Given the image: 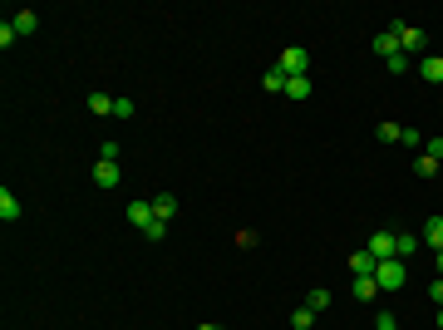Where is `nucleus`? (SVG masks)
I'll return each mask as SVG.
<instances>
[{"mask_svg": "<svg viewBox=\"0 0 443 330\" xmlns=\"http://www.w3.org/2000/svg\"><path fill=\"white\" fill-rule=\"evenodd\" d=\"M404 277H409V266H404L399 256L374 266V281H379V291H399V286H404Z\"/></svg>", "mask_w": 443, "mask_h": 330, "instance_id": "obj_1", "label": "nucleus"}, {"mask_svg": "<svg viewBox=\"0 0 443 330\" xmlns=\"http://www.w3.org/2000/svg\"><path fill=\"white\" fill-rule=\"evenodd\" d=\"M276 69H281L286 79H296V74H310V49H301V44H291L281 60H276Z\"/></svg>", "mask_w": 443, "mask_h": 330, "instance_id": "obj_2", "label": "nucleus"}, {"mask_svg": "<svg viewBox=\"0 0 443 330\" xmlns=\"http://www.w3.org/2000/svg\"><path fill=\"white\" fill-rule=\"evenodd\" d=\"M390 30L399 35V49H404V54H419V49H428V35H424L419 25H404V20H394Z\"/></svg>", "mask_w": 443, "mask_h": 330, "instance_id": "obj_3", "label": "nucleus"}, {"mask_svg": "<svg viewBox=\"0 0 443 330\" xmlns=\"http://www.w3.org/2000/svg\"><path fill=\"white\" fill-rule=\"evenodd\" d=\"M94 183L99 188H119L124 183V168H119V163H108V158H99L94 163Z\"/></svg>", "mask_w": 443, "mask_h": 330, "instance_id": "obj_4", "label": "nucleus"}, {"mask_svg": "<svg viewBox=\"0 0 443 330\" xmlns=\"http://www.w3.org/2000/svg\"><path fill=\"white\" fill-rule=\"evenodd\" d=\"M365 251H369L374 261H394V232H374Z\"/></svg>", "mask_w": 443, "mask_h": 330, "instance_id": "obj_5", "label": "nucleus"}, {"mask_svg": "<svg viewBox=\"0 0 443 330\" xmlns=\"http://www.w3.org/2000/svg\"><path fill=\"white\" fill-rule=\"evenodd\" d=\"M419 237H424V247H428V251H443V217H428Z\"/></svg>", "mask_w": 443, "mask_h": 330, "instance_id": "obj_6", "label": "nucleus"}, {"mask_svg": "<svg viewBox=\"0 0 443 330\" xmlns=\"http://www.w3.org/2000/svg\"><path fill=\"white\" fill-rule=\"evenodd\" d=\"M153 217H158V222H173V217H178V197L173 192H158L153 197Z\"/></svg>", "mask_w": 443, "mask_h": 330, "instance_id": "obj_7", "label": "nucleus"}, {"mask_svg": "<svg viewBox=\"0 0 443 330\" xmlns=\"http://www.w3.org/2000/svg\"><path fill=\"white\" fill-rule=\"evenodd\" d=\"M419 74H424L428 84H443V54H424V60H419Z\"/></svg>", "mask_w": 443, "mask_h": 330, "instance_id": "obj_8", "label": "nucleus"}, {"mask_svg": "<svg viewBox=\"0 0 443 330\" xmlns=\"http://www.w3.org/2000/svg\"><path fill=\"white\" fill-rule=\"evenodd\" d=\"M374 49L384 54V60H394V54H404V49H399V35H394V30H379V35H374Z\"/></svg>", "mask_w": 443, "mask_h": 330, "instance_id": "obj_9", "label": "nucleus"}, {"mask_svg": "<svg viewBox=\"0 0 443 330\" xmlns=\"http://www.w3.org/2000/svg\"><path fill=\"white\" fill-rule=\"evenodd\" d=\"M424 247V237H414V232H394V256L399 261H409V251H419Z\"/></svg>", "mask_w": 443, "mask_h": 330, "instance_id": "obj_10", "label": "nucleus"}, {"mask_svg": "<svg viewBox=\"0 0 443 330\" xmlns=\"http://www.w3.org/2000/svg\"><path fill=\"white\" fill-rule=\"evenodd\" d=\"M0 217H6V222H20V197L10 188H0Z\"/></svg>", "mask_w": 443, "mask_h": 330, "instance_id": "obj_11", "label": "nucleus"}, {"mask_svg": "<svg viewBox=\"0 0 443 330\" xmlns=\"http://www.w3.org/2000/svg\"><path fill=\"white\" fill-rule=\"evenodd\" d=\"M384 291H379V281L374 277H355V301H379Z\"/></svg>", "mask_w": 443, "mask_h": 330, "instance_id": "obj_12", "label": "nucleus"}, {"mask_svg": "<svg viewBox=\"0 0 443 330\" xmlns=\"http://www.w3.org/2000/svg\"><path fill=\"white\" fill-rule=\"evenodd\" d=\"M128 222H133V227L143 232V227L153 222V202H128Z\"/></svg>", "mask_w": 443, "mask_h": 330, "instance_id": "obj_13", "label": "nucleus"}, {"mask_svg": "<svg viewBox=\"0 0 443 330\" xmlns=\"http://www.w3.org/2000/svg\"><path fill=\"white\" fill-rule=\"evenodd\" d=\"M10 25H15V35H35V30H40V15H35V10H15Z\"/></svg>", "mask_w": 443, "mask_h": 330, "instance_id": "obj_14", "label": "nucleus"}, {"mask_svg": "<svg viewBox=\"0 0 443 330\" xmlns=\"http://www.w3.org/2000/svg\"><path fill=\"white\" fill-rule=\"evenodd\" d=\"M286 99H310V74H296V79H286Z\"/></svg>", "mask_w": 443, "mask_h": 330, "instance_id": "obj_15", "label": "nucleus"}, {"mask_svg": "<svg viewBox=\"0 0 443 330\" xmlns=\"http://www.w3.org/2000/svg\"><path fill=\"white\" fill-rule=\"evenodd\" d=\"M414 173H419V178H438V173H443V163L428 158V153H419V158H414Z\"/></svg>", "mask_w": 443, "mask_h": 330, "instance_id": "obj_16", "label": "nucleus"}, {"mask_svg": "<svg viewBox=\"0 0 443 330\" xmlns=\"http://www.w3.org/2000/svg\"><path fill=\"white\" fill-rule=\"evenodd\" d=\"M374 133H379V143H404V124H394V119H384Z\"/></svg>", "mask_w": 443, "mask_h": 330, "instance_id": "obj_17", "label": "nucleus"}, {"mask_svg": "<svg viewBox=\"0 0 443 330\" xmlns=\"http://www.w3.org/2000/svg\"><path fill=\"white\" fill-rule=\"evenodd\" d=\"M374 266H379V261H374L369 251H355V256H350V271H355V277H374Z\"/></svg>", "mask_w": 443, "mask_h": 330, "instance_id": "obj_18", "label": "nucleus"}, {"mask_svg": "<svg viewBox=\"0 0 443 330\" xmlns=\"http://www.w3.org/2000/svg\"><path fill=\"white\" fill-rule=\"evenodd\" d=\"M89 114H114V99H108V94H89Z\"/></svg>", "mask_w": 443, "mask_h": 330, "instance_id": "obj_19", "label": "nucleus"}, {"mask_svg": "<svg viewBox=\"0 0 443 330\" xmlns=\"http://www.w3.org/2000/svg\"><path fill=\"white\" fill-rule=\"evenodd\" d=\"M306 306H310L315 315H320V311H330V291H310V296H306Z\"/></svg>", "mask_w": 443, "mask_h": 330, "instance_id": "obj_20", "label": "nucleus"}, {"mask_svg": "<svg viewBox=\"0 0 443 330\" xmlns=\"http://www.w3.org/2000/svg\"><path fill=\"white\" fill-rule=\"evenodd\" d=\"M291 325H296V330H310V325H315V311H310V306H301V311L291 315Z\"/></svg>", "mask_w": 443, "mask_h": 330, "instance_id": "obj_21", "label": "nucleus"}, {"mask_svg": "<svg viewBox=\"0 0 443 330\" xmlns=\"http://www.w3.org/2000/svg\"><path fill=\"white\" fill-rule=\"evenodd\" d=\"M419 153H428V158H438L443 163V133H433V138H424V148Z\"/></svg>", "mask_w": 443, "mask_h": 330, "instance_id": "obj_22", "label": "nucleus"}, {"mask_svg": "<svg viewBox=\"0 0 443 330\" xmlns=\"http://www.w3.org/2000/svg\"><path fill=\"white\" fill-rule=\"evenodd\" d=\"M266 89H271V94H286V74H281V69H266Z\"/></svg>", "mask_w": 443, "mask_h": 330, "instance_id": "obj_23", "label": "nucleus"}, {"mask_svg": "<svg viewBox=\"0 0 443 330\" xmlns=\"http://www.w3.org/2000/svg\"><path fill=\"white\" fill-rule=\"evenodd\" d=\"M143 237H148V242H162V237H168V222H158V217H153V222L143 227Z\"/></svg>", "mask_w": 443, "mask_h": 330, "instance_id": "obj_24", "label": "nucleus"}, {"mask_svg": "<svg viewBox=\"0 0 443 330\" xmlns=\"http://www.w3.org/2000/svg\"><path fill=\"white\" fill-rule=\"evenodd\" d=\"M114 119H133V99H114Z\"/></svg>", "mask_w": 443, "mask_h": 330, "instance_id": "obj_25", "label": "nucleus"}, {"mask_svg": "<svg viewBox=\"0 0 443 330\" xmlns=\"http://www.w3.org/2000/svg\"><path fill=\"white\" fill-rule=\"evenodd\" d=\"M15 40H20V35H15V25H10V20H6V25H0V44H6V49H10V44H15Z\"/></svg>", "mask_w": 443, "mask_h": 330, "instance_id": "obj_26", "label": "nucleus"}, {"mask_svg": "<svg viewBox=\"0 0 443 330\" xmlns=\"http://www.w3.org/2000/svg\"><path fill=\"white\" fill-rule=\"evenodd\" d=\"M384 65H390V74H404L409 69V54H394V60H384Z\"/></svg>", "mask_w": 443, "mask_h": 330, "instance_id": "obj_27", "label": "nucleus"}, {"mask_svg": "<svg viewBox=\"0 0 443 330\" xmlns=\"http://www.w3.org/2000/svg\"><path fill=\"white\" fill-rule=\"evenodd\" d=\"M428 301H433V306H443V277H433V286H428Z\"/></svg>", "mask_w": 443, "mask_h": 330, "instance_id": "obj_28", "label": "nucleus"}, {"mask_svg": "<svg viewBox=\"0 0 443 330\" xmlns=\"http://www.w3.org/2000/svg\"><path fill=\"white\" fill-rule=\"evenodd\" d=\"M374 330H399V320H394V315H390V311H384V315H379V320H374Z\"/></svg>", "mask_w": 443, "mask_h": 330, "instance_id": "obj_29", "label": "nucleus"}, {"mask_svg": "<svg viewBox=\"0 0 443 330\" xmlns=\"http://www.w3.org/2000/svg\"><path fill=\"white\" fill-rule=\"evenodd\" d=\"M433 261H438V277H443V251H433Z\"/></svg>", "mask_w": 443, "mask_h": 330, "instance_id": "obj_30", "label": "nucleus"}, {"mask_svg": "<svg viewBox=\"0 0 443 330\" xmlns=\"http://www.w3.org/2000/svg\"><path fill=\"white\" fill-rule=\"evenodd\" d=\"M197 330H222V325H212V320H207V325H197Z\"/></svg>", "mask_w": 443, "mask_h": 330, "instance_id": "obj_31", "label": "nucleus"}, {"mask_svg": "<svg viewBox=\"0 0 443 330\" xmlns=\"http://www.w3.org/2000/svg\"><path fill=\"white\" fill-rule=\"evenodd\" d=\"M438 330H443V306H438Z\"/></svg>", "mask_w": 443, "mask_h": 330, "instance_id": "obj_32", "label": "nucleus"}]
</instances>
